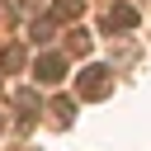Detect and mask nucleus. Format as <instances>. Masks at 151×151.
Segmentation results:
<instances>
[{"label": "nucleus", "mask_w": 151, "mask_h": 151, "mask_svg": "<svg viewBox=\"0 0 151 151\" xmlns=\"http://www.w3.org/2000/svg\"><path fill=\"white\" fill-rule=\"evenodd\" d=\"M0 127H5V118H0Z\"/></svg>", "instance_id": "nucleus-10"}, {"label": "nucleus", "mask_w": 151, "mask_h": 151, "mask_svg": "<svg viewBox=\"0 0 151 151\" xmlns=\"http://www.w3.org/2000/svg\"><path fill=\"white\" fill-rule=\"evenodd\" d=\"M76 90H80V99H104L113 90V71L109 66H85L80 80H76Z\"/></svg>", "instance_id": "nucleus-1"}, {"label": "nucleus", "mask_w": 151, "mask_h": 151, "mask_svg": "<svg viewBox=\"0 0 151 151\" xmlns=\"http://www.w3.org/2000/svg\"><path fill=\"white\" fill-rule=\"evenodd\" d=\"M104 28H109V33H127V28H137V9H132V5H113V9L104 14Z\"/></svg>", "instance_id": "nucleus-3"}, {"label": "nucleus", "mask_w": 151, "mask_h": 151, "mask_svg": "<svg viewBox=\"0 0 151 151\" xmlns=\"http://www.w3.org/2000/svg\"><path fill=\"white\" fill-rule=\"evenodd\" d=\"M0 71H9V76L24 71V47H19V42H9V47L0 52Z\"/></svg>", "instance_id": "nucleus-7"}, {"label": "nucleus", "mask_w": 151, "mask_h": 151, "mask_svg": "<svg viewBox=\"0 0 151 151\" xmlns=\"http://www.w3.org/2000/svg\"><path fill=\"white\" fill-rule=\"evenodd\" d=\"M52 38V19H42V24H33V42H47Z\"/></svg>", "instance_id": "nucleus-9"}, {"label": "nucleus", "mask_w": 151, "mask_h": 151, "mask_svg": "<svg viewBox=\"0 0 151 151\" xmlns=\"http://www.w3.org/2000/svg\"><path fill=\"white\" fill-rule=\"evenodd\" d=\"M80 9H85V0H52V24H71V19H80Z\"/></svg>", "instance_id": "nucleus-4"}, {"label": "nucleus", "mask_w": 151, "mask_h": 151, "mask_svg": "<svg viewBox=\"0 0 151 151\" xmlns=\"http://www.w3.org/2000/svg\"><path fill=\"white\" fill-rule=\"evenodd\" d=\"M66 47H71L76 57H85V52H90V33H85V28H71V33H66Z\"/></svg>", "instance_id": "nucleus-8"}, {"label": "nucleus", "mask_w": 151, "mask_h": 151, "mask_svg": "<svg viewBox=\"0 0 151 151\" xmlns=\"http://www.w3.org/2000/svg\"><path fill=\"white\" fill-rule=\"evenodd\" d=\"M61 76H66V57H61V52H42V57H38V80H42V85H57Z\"/></svg>", "instance_id": "nucleus-2"}, {"label": "nucleus", "mask_w": 151, "mask_h": 151, "mask_svg": "<svg viewBox=\"0 0 151 151\" xmlns=\"http://www.w3.org/2000/svg\"><path fill=\"white\" fill-rule=\"evenodd\" d=\"M14 109H19V127L28 132V123H33V109H38V94H33V90H19V94H14Z\"/></svg>", "instance_id": "nucleus-5"}, {"label": "nucleus", "mask_w": 151, "mask_h": 151, "mask_svg": "<svg viewBox=\"0 0 151 151\" xmlns=\"http://www.w3.org/2000/svg\"><path fill=\"white\" fill-rule=\"evenodd\" d=\"M52 118H57V127H71V118H76V99L57 94V99H52Z\"/></svg>", "instance_id": "nucleus-6"}]
</instances>
